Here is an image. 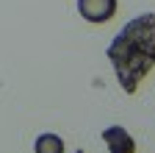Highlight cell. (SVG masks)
<instances>
[{"mask_svg":"<svg viewBox=\"0 0 155 153\" xmlns=\"http://www.w3.org/2000/svg\"><path fill=\"white\" fill-rule=\"evenodd\" d=\"M108 59L116 70L119 86L133 95L147 72L155 67V14L147 11L136 20L125 23V28L108 45Z\"/></svg>","mask_w":155,"mask_h":153,"instance_id":"1","label":"cell"},{"mask_svg":"<svg viewBox=\"0 0 155 153\" xmlns=\"http://www.w3.org/2000/svg\"><path fill=\"white\" fill-rule=\"evenodd\" d=\"M78 11L86 23H108L116 14V0H78Z\"/></svg>","mask_w":155,"mask_h":153,"instance_id":"2","label":"cell"},{"mask_svg":"<svg viewBox=\"0 0 155 153\" xmlns=\"http://www.w3.org/2000/svg\"><path fill=\"white\" fill-rule=\"evenodd\" d=\"M103 139H105V145H108L111 153H133V150H136L133 137H130L125 128H119V125L105 128V131H103Z\"/></svg>","mask_w":155,"mask_h":153,"instance_id":"3","label":"cell"},{"mask_svg":"<svg viewBox=\"0 0 155 153\" xmlns=\"http://www.w3.org/2000/svg\"><path fill=\"white\" fill-rule=\"evenodd\" d=\"M36 153H64V142L55 134H42L36 139Z\"/></svg>","mask_w":155,"mask_h":153,"instance_id":"4","label":"cell"},{"mask_svg":"<svg viewBox=\"0 0 155 153\" xmlns=\"http://www.w3.org/2000/svg\"><path fill=\"white\" fill-rule=\"evenodd\" d=\"M78 153H81V150H78Z\"/></svg>","mask_w":155,"mask_h":153,"instance_id":"5","label":"cell"}]
</instances>
